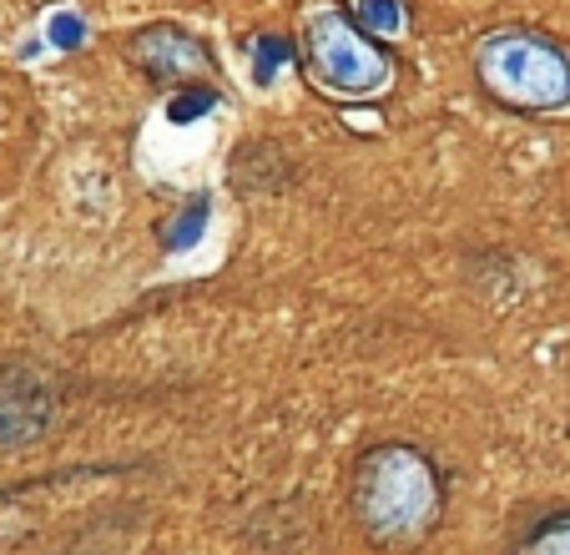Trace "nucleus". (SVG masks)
Returning <instances> with one entry per match:
<instances>
[{
    "mask_svg": "<svg viewBox=\"0 0 570 555\" xmlns=\"http://www.w3.org/2000/svg\"><path fill=\"white\" fill-rule=\"evenodd\" d=\"M308 56L313 76L334 97H379L394 81V61L384 56V46H374V36L358 31L344 11L308 16Z\"/></svg>",
    "mask_w": 570,
    "mask_h": 555,
    "instance_id": "nucleus-2",
    "label": "nucleus"
},
{
    "mask_svg": "<svg viewBox=\"0 0 570 555\" xmlns=\"http://www.w3.org/2000/svg\"><path fill=\"white\" fill-rule=\"evenodd\" d=\"M51 41L71 51V46H81V41H87V26L76 21V16H56V21H51Z\"/></svg>",
    "mask_w": 570,
    "mask_h": 555,
    "instance_id": "nucleus-9",
    "label": "nucleus"
},
{
    "mask_svg": "<svg viewBox=\"0 0 570 555\" xmlns=\"http://www.w3.org/2000/svg\"><path fill=\"white\" fill-rule=\"evenodd\" d=\"M213 107H217V91H213V86H193L187 97L173 101V121H193V117H203V111H213Z\"/></svg>",
    "mask_w": 570,
    "mask_h": 555,
    "instance_id": "nucleus-8",
    "label": "nucleus"
},
{
    "mask_svg": "<svg viewBox=\"0 0 570 555\" xmlns=\"http://www.w3.org/2000/svg\"><path fill=\"white\" fill-rule=\"evenodd\" d=\"M364 36H399L404 31V0H358Z\"/></svg>",
    "mask_w": 570,
    "mask_h": 555,
    "instance_id": "nucleus-5",
    "label": "nucleus"
},
{
    "mask_svg": "<svg viewBox=\"0 0 570 555\" xmlns=\"http://www.w3.org/2000/svg\"><path fill=\"white\" fill-rule=\"evenodd\" d=\"M525 555H570V525H556V530H546Z\"/></svg>",
    "mask_w": 570,
    "mask_h": 555,
    "instance_id": "nucleus-10",
    "label": "nucleus"
},
{
    "mask_svg": "<svg viewBox=\"0 0 570 555\" xmlns=\"http://www.w3.org/2000/svg\"><path fill=\"white\" fill-rule=\"evenodd\" d=\"M480 81L525 111H556L570 101V61L540 36H490L480 46Z\"/></svg>",
    "mask_w": 570,
    "mask_h": 555,
    "instance_id": "nucleus-1",
    "label": "nucleus"
},
{
    "mask_svg": "<svg viewBox=\"0 0 570 555\" xmlns=\"http://www.w3.org/2000/svg\"><path fill=\"white\" fill-rule=\"evenodd\" d=\"M137 61L157 81H187V76L207 71V51L183 31H147L137 41Z\"/></svg>",
    "mask_w": 570,
    "mask_h": 555,
    "instance_id": "nucleus-4",
    "label": "nucleus"
},
{
    "mask_svg": "<svg viewBox=\"0 0 570 555\" xmlns=\"http://www.w3.org/2000/svg\"><path fill=\"white\" fill-rule=\"evenodd\" d=\"M288 61H293V46L278 41V36H263L258 41V81L268 86L273 76H278V66H288Z\"/></svg>",
    "mask_w": 570,
    "mask_h": 555,
    "instance_id": "nucleus-7",
    "label": "nucleus"
},
{
    "mask_svg": "<svg viewBox=\"0 0 570 555\" xmlns=\"http://www.w3.org/2000/svg\"><path fill=\"white\" fill-rule=\"evenodd\" d=\"M434 480L424 459L410 449H384L364 470V515L379 525V535H414L430 520Z\"/></svg>",
    "mask_w": 570,
    "mask_h": 555,
    "instance_id": "nucleus-3",
    "label": "nucleus"
},
{
    "mask_svg": "<svg viewBox=\"0 0 570 555\" xmlns=\"http://www.w3.org/2000/svg\"><path fill=\"white\" fill-rule=\"evenodd\" d=\"M203 227H207V197H197V203H187V207H183V217H177V223L167 227V233H161V243L183 253V247H193L197 237H203Z\"/></svg>",
    "mask_w": 570,
    "mask_h": 555,
    "instance_id": "nucleus-6",
    "label": "nucleus"
}]
</instances>
